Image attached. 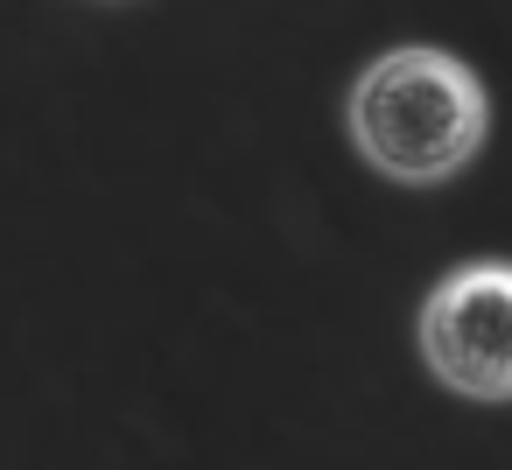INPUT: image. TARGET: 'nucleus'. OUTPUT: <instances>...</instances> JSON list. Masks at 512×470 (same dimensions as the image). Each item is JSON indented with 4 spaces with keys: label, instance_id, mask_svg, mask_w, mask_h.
Here are the masks:
<instances>
[{
    "label": "nucleus",
    "instance_id": "obj_2",
    "mask_svg": "<svg viewBox=\"0 0 512 470\" xmlns=\"http://www.w3.org/2000/svg\"><path fill=\"white\" fill-rule=\"evenodd\" d=\"M421 365L442 393L505 407L512 400V260L449 267L414 316Z\"/></svg>",
    "mask_w": 512,
    "mask_h": 470
},
{
    "label": "nucleus",
    "instance_id": "obj_1",
    "mask_svg": "<svg viewBox=\"0 0 512 470\" xmlns=\"http://www.w3.org/2000/svg\"><path fill=\"white\" fill-rule=\"evenodd\" d=\"M344 134L372 176L400 190H435L484 155L491 92L442 43H393L351 78Z\"/></svg>",
    "mask_w": 512,
    "mask_h": 470
}]
</instances>
